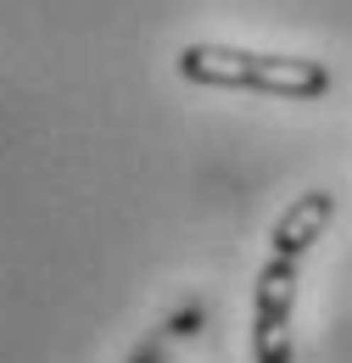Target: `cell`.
I'll list each match as a JSON object with an SVG mask.
<instances>
[{
	"mask_svg": "<svg viewBox=\"0 0 352 363\" xmlns=\"http://www.w3.org/2000/svg\"><path fill=\"white\" fill-rule=\"evenodd\" d=\"M179 73L190 84L213 90H263L285 101H313L330 90V67L308 56H263V50H235V45H185Z\"/></svg>",
	"mask_w": 352,
	"mask_h": 363,
	"instance_id": "cell-1",
	"label": "cell"
},
{
	"mask_svg": "<svg viewBox=\"0 0 352 363\" xmlns=\"http://www.w3.org/2000/svg\"><path fill=\"white\" fill-rule=\"evenodd\" d=\"M291 308H297V263L268 257L252 285V358L291 363Z\"/></svg>",
	"mask_w": 352,
	"mask_h": 363,
	"instance_id": "cell-2",
	"label": "cell"
},
{
	"mask_svg": "<svg viewBox=\"0 0 352 363\" xmlns=\"http://www.w3.org/2000/svg\"><path fill=\"white\" fill-rule=\"evenodd\" d=\"M336 218V196L330 190H308V196H297L285 213H280V224H274V257H302L313 240L324 235V224Z\"/></svg>",
	"mask_w": 352,
	"mask_h": 363,
	"instance_id": "cell-3",
	"label": "cell"
}]
</instances>
